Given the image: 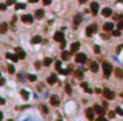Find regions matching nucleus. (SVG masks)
<instances>
[{
	"label": "nucleus",
	"mask_w": 123,
	"mask_h": 121,
	"mask_svg": "<svg viewBox=\"0 0 123 121\" xmlns=\"http://www.w3.org/2000/svg\"><path fill=\"white\" fill-rule=\"evenodd\" d=\"M102 69H103V73H105V77H106V79L109 77L110 74H111V72H113V67H111V64L107 63V61H103Z\"/></svg>",
	"instance_id": "f257e3e1"
},
{
	"label": "nucleus",
	"mask_w": 123,
	"mask_h": 121,
	"mask_svg": "<svg viewBox=\"0 0 123 121\" xmlns=\"http://www.w3.org/2000/svg\"><path fill=\"white\" fill-rule=\"evenodd\" d=\"M102 93H103V97L106 98V100H113V98L115 97V93H114L111 89H109V88H105L102 91Z\"/></svg>",
	"instance_id": "f03ea898"
},
{
	"label": "nucleus",
	"mask_w": 123,
	"mask_h": 121,
	"mask_svg": "<svg viewBox=\"0 0 123 121\" xmlns=\"http://www.w3.org/2000/svg\"><path fill=\"white\" fill-rule=\"evenodd\" d=\"M97 32V24H90L89 27L86 28V35L87 36H91Z\"/></svg>",
	"instance_id": "7ed1b4c3"
},
{
	"label": "nucleus",
	"mask_w": 123,
	"mask_h": 121,
	"mask_svg": "<svg viewBox=\"0 0 123 121\" xmlns=\"http://www.w3.org/2000/svg\"><path fill=\"white\" fill-rule=\"evenodd\" d=\"M86 61V55L85 53H77L76 55V63H81V64H83Z\"/></svg>",
	"instance_id": "20e7f679"
},
{
	"label": "nucleus",
	"mask_w": 123,
	"mask_h": 121,
	"mask_svg": "<svg viewBox=\"0 0 123 121\" xmlns=\"http://www.w3.org/2000/svg\"><path fill=\"white\" fill-rule=\"evenodd\" d=\"M50 104L53 105V107H58V105H60V98H58V96L53 94V96L50 97Z\"/></svg>",
	"instance_id": "39448f33"
},
{
	"label": "nucleus",
	"mask_w": 123,
	"mask_h": 121,
	"mask_svg": "<svg viewBox=\"0 0 123 121\" xmlns=\"http://www.w3.org/2000/svg\"><path fill=\"white\" fill-rule=\"evenodd\" d=\"M21 20H23V23L30 24L33 21V16H30V15H23V16H21Z\"/></svg>",
	"instance_id": "423d86ee"
},
{
	"label": "nucleus",
	"mask_w": 123,
	"mask_h": 121,
	"mask_svg": "<svg viewBox=\"0 0 123 121\" xmlns=\"http://www.w3.org/2000/svg\"><path fill=\"white\" fill-rule=\"evenodd\" d=\"M93 109H94V112H97V113L99 114V116H103V114L106 113V112H105V109H103V108L101 107V105H98V104H97V105H94V108H93Z\"/></svg>",
	"instance_id": "0eeeda50"
},
{
	"label": "nucleus",
	"mask_w": 123,
	"mask_h": 121,
	"mask_svg": "<svg viewBox=\"0 0 123 121\" xmlns=\"http://www.w3.org/2000/svg\"><path fill=\"white\" fill-rule=\"evenodd\" d=\"M113 15V9L111 8H103L102 9V16L103 17H110Z\"/></svg>",
	"instance_id": "6e6552de"
},
{
	"label": "nucleus",
	"mask_w": 123,
	"mask_h": 121,
	"mask_svg": "<svg viewBox=\"0 0 123 121\" xmlns=\"http://www.w3.org/2000/svg\"><path fill=\"white\" fill-rule=\"evenodd\" d=\"M15 52H16L19 59H25V52H24L21 48H15Z\"/></svg>",
	"instance_id": "1a4fd4ad"
},
{
	"label": "nucleus",
	"mask_w": 123,
	"mask_h": 121,
	"mask_svg": "<svg viewBox=\"0 0 123 121\" xmlns=\"http://www.w3.org/2000/svg\"><path fill=\"white\" fill-rule=\"evenodd\" d=\"M103 31H106V32H113L114 31V24L113 23H106L103 25Z\"/></svg>",
	"instance_id": "9d476101"
},
{
	"label": "nucleus",
	"mask_w": 123,
	"mask_h": 121,
	"mask_svg": "<svg viewBox=\"0 0 123 121\" xmlns=\"http://www.w3.org/2000/svg\"><path fill=\"white\" fill-rule=\"evenodd\" d=\"M86 117L87 120H94V109H91V108H89V109H86Z\"/></svg>",
	"instance_id": "9b49d317"
},
{
	"label": "nucleus",
	"mask_w": 123,
	"mask_h": 121,
	"mask_svg": "<svg viewBox=\"0 0 123 121\" xmlns=\"http://www.w3.org/2000/svg\"><path fill=\"white\" fill-rule=\"evenodd\" d=\"M90 9H91L93 15H97V14H98V9H99V5H98V3H91V5H90Z\"/></svg>",
	"instance_id": "f8f14e48"
},
{
	"label": "nucleus",
	"mask_w": 123,
	"mask_h": 121,
	"mask_svg": "<svg viewBox=\"0 0 123 121\" xmlns=\"http://www.w3.org/2000/svg\"><path fill=\"white\" fill-rule=\"evenodd\" d=\"M98 69H99L98 64H97L95 61H91V63H90V71L94 72V73H97V72H98Z\"/></svg>",
	"instance_id": "ddd939ff"
},
{
	"label": "nucleus",
	"mask_w": 123,
	"mask_h": 121,
	"mask_svg": "<svg viewBox=\"0 0 123 121\" xmlns=\"http://www.w3.org/2000/svg\"><path fill=\"white\" fill-rule=\"evenodd\" d=\"M78 48H80V43H78V41H76V43H73L72 45H70V52H72V53H74V52H77V51H78Z\"/></svg>",
	"instance_id": "4468645a"
},
{
	"label": "nucleus",
	"mask_w": 123,
	"mask_h": 121,
	"mask_svg": "<svg viewBox=\"0 0 123 121\" xmlns=\"http://www.w3.org/2000/svg\"><path fill=\"white\" fill-rule=\"evenodd\" d=\"M54 40L56 41H64V33L62 32H56V33H54Z\"/></svg>",
	"instance_id": "2eb2a0df"
},
{
	"label": "nucleus",
	"mask_w": 123,
	"mask_h": 121,
	"mask_svg": "<svg viewBox=\"0 0 123 121\" xmlns=\"http://www.w3.org/2000/svg\"><path fill=\"white\" fill-rule=\"evenodd\" d=\"M8 31V24L7 23H1L0 24V33H5Z\"/></svg>",
	"instance_id": "dca6fc26"
},
{
	"label": "nucleus",
	"mask_w": 123,
	"mask_h": 121,
	"mask_svg": "<svg viewBox=\"0 0 123 121\" xmlns=\"http://www.w3.org/2000/svg\"><path fill=\"white\" fill-rule=\"evenodd\" d=\"M57 83V77H56V74H52V76H49L48 77V84H56Z\"/></svg>",
	"instance_id": "f3484780"
},
{
	"label": "nucleus",
	"mask_w": 123,
	"mask_h": 121,
	"mask_svg": "<svg viewBox=\"0 0 123 121\" xmlns=\"http://www.w3.org/2000/svg\"><path fill=\"white\" fill-rule=\"evenodd\" d=\"M114 73H115V76L118 79H123V69H119V68H116L115 71H114Z\"/></svg>",
	"instance_id": "a211bd4d"
},
{
	"label": "nucleus",
	"mask_w": 123,
	"mask_h": 121,
	"mask_svg": "<svg viewBox=\"0 0 123 121\" xmlns=\"http://www.w3.org/2000/svg\"><path fill=\"white\" fill-rule=\"evenodd\" d=\"M7 56V59H9V60H12V61H17V60H20L19 57H17V55H12V53H7L5 55Z\"/></svg>",
	"instance_id": "6ab92c4d"
},
{
	"label": "nucleus",
	"mask_w": 123,
	"mask_h": 121,
	"mask_svg": "<svg viewBox=\"0 0 123 121\" xmlns=\"http://www.w3.org/2000/svg\"><path fill=\"white\" fill-rule=\"evenodd\" d=\"M82 21V17L80 16V15H76V17H74V28H77V25Z\"/></svg>",
	"instance_id": "aec40b11"
},
{
	"label": "nucleus",
	"mask_w": 123,
	"mask_h": 121,
	"mask_svg": "<svg viewBox=\"0 0 123 121\" xmlns=\"http://www.w3.org/2000/svg\"><path fill=\"white\" fill-rule=\"evenodd\" d=\"M41 40H42L41 36H34L33 39L30 40V43H32V44H38V43H41Z\"/></svg>",
	"instance_id": "412c9836"
},
{
	"label": "nucleus",
	"mask_w": 123,
	"mask_h": 121,
	"mask_svg": "<svg viewBox=\"0 0 123 121\" xmlns=\"http://www.w3.org/2000/svg\"><path fill=\"white\" fill-rule=\"evenodd\" d=\"M70 55H72V52H66V51H64V52H62V56H61V57H62L64 60H69V59H70Z\"/></svg>",
	"instance_id": "4be33fe9"
},
{
	"label": "nucleus",
	"mask_w": 123,
	"mask_h": 121,
	"mask_svg": "<svg viewBox=\"0 0 123 121\" xmlns=\"http://www.w3.org/2000/svg\"><path fill=\"white\" fill-rule=\"evenodd\" d=\"M42 64L45 65V67H49V65L52 64V59H50V57H45L44 61H42Z\"/></svg>",
	"instance_id": "5701e85b"
},
{
	"label": "nucleus",
	"mask_w": 123,
	"mask_h": 121,
	"mask_svg": "<svg viewBox=\"0 0 123 121\" xmlns=\"http://www.w3.org/2000/svg\"><path fill=\"white\" fill-rule=\"evenodd\" d=\"M34 15H36L37 19H42V17H44V11L42 9H37Z\"/></svg>",
	"instance_id": "b1692460"
},
{
	"label": "nucleus",
	"mask_w": 123,
	"mask_h": 121,
	"mask_svg": "<svg viewBox=\"0 0 123 121\" xmlns=\"http://www.w3.org/2000/svg\"><path fill=\"white\" fill-rule=\"evenodd\" d=\"M20 94L23 96L24 100H28V98H29V93H28L27 91H21V92H20Z\"/></svg>",
	"instance_id": "393cba45"
},
{
	"label": "nucleus",
	"mask_w": 123,
	"mask_h": 121,
	"mask_svg": "<svg viewBox=\"0 0 123 121\" xmlns=\"http://www.w3.org/2000/svg\"><path fill=\"white\" fill-rule=\"evenodd\" d=\"M74 74H76L77 79H82V77H83V73H82L81 71H76V72H74Z\"/></svg>",
	"instance_id": "a878e982"
},
{
	"label": "nucleus",
	"mask_w": 123,
	"mask_h": 121,
	"mask_svg": "<svg viewBox=\"0 0 123 121\" xmlns=\"http://www.w3.org/2000/svg\"><path fill=\"white\" fill-rule=\"evenodd\" d=\"M65 91H66L68 94H72V87H70L69 84H66V85H65Z\"/></svg>",
	"instance_id": "bb28decb"
},
{
	"label": "nucleus",
	"mask_w": 123,
	"mask_h": 121,
	"mask_svg": "<svg viewBox=\"0 0 123 121\" xmlns=\"http://www.w3.org/2000/svg\"><path fill=\"white\" fill-rule=\"evenodd\" d=\"M25 8V4H23V3H17L16 4V9H24Z\"/></svg>",
	"instance_id": "cd10ccee"
},
{
	"label": "nucleus",
	"mask_w": 123,
	"mask_h": 121,
	"mask_svg": "<svg viewBox=\"0 0 123 121\" xmlns=\"http://www.w3.org/2000/svg\"><path fill=\"white\" fill-rule=\"evenodd\" d=\"M28 80L29 81H36V76H34V74H28Z\"/></svg>",
	"instance_id": "c85d7f7f"
},
{
	"label": "nucleus",
	"mask_w": 123,
	"mask_h": 121,
	"mask_svg": "<svg viewBox=\"0 0 123 121\" xmlns=\"http://www.w3.org/2000/svg\"><path fill=\"white\" fill-rule=\"evenodd\" d=\"M8 72H9V73H15V68H13V65H8Z\"/></svg>",
	"instance_id": "c756f323"
},
{
	"label": "nucleus",
	"mask_w": 123,
	"mask_h": 121,
	"mask_svg": "<svg viewBox=\"0 0 123 121\" xmlns=\"http://www.w3.org/2000/svg\"><path fill=\"white\" fill-rule=\"evenodd\" d=\"M113 35H114V36H119V35H120V29H114Z\"/></svg>",
	"instance_id": "7c9ffc66"
},
{
	"label": "nucleus",
	"mask_w": 123,
	"mask_h": 121,
	"mask_svg": "<svg viewBox=\"0 0 123 121\" xmlns=\"http://www.w3.org/2000/svg\"><path fill=\"white\" fill-rule=\"evenodd\" d=\"M56 69H57L58 72L61 71V63H60V61H57V63H56Z\"/></svg>",
	"instance_id": "2f4dec72"
},
{
	"label": "nucleus",
	"mask_w": 123,
	"mask_h": 121,
	"mask_svg": "<svg viewBox=\"0 0 123 121\" xmlns=\"http://www.w3.org/2000/svg\"><path fill=\"white\" fill-rule=\"evenodd\" d=\"M94 52H95V53H99V52H101V48L98 47V45H94Z\"/></svg>",
	"instance_id": "473e14b6"
},
{
	"label": "nucleus",
	"mask_w": 123,
	"mask_h": 121,
	"mask_svg": "<svg viewBox=\"0 0 123 121\" xmlns=\"http://www.w3.org/2000/svg\"><path fill=\"white\" fill-rule=\"evenodd\" d=\"M116 113L120 114V116H123V109L122 108H116Z\"/></svg>",
	"instance_id": "72a5a7b5"
},
{
	"label": "nucleus",
	"mask_w": 123,
	"mask_h": 121,
	"mask_svg": "<svg viewBox=\"0 0 123 121\" xmlns=\"http://www.w3.org/2000/svg\"><path fill=\"white\" fill-rule=\"evenodd\" d=\"M118 29H123V20H120L118 23Z\"/></svg>",
	"instance_id": "f704fd0d"
},
{
	"label": "nucleus",
	"mask_w": 123,
	"mask_h": 121,
	"mask_svg": "<svg viewBox=\"0 0 123 121\" xmlns=\"http://www.w3.org/2000/svg\"><path fill=\"white\" fill-rule=\"evenodd\" d=\"M7 8V4H0V11H4Z\"/></svg>",
	"instance_id": "c9c22d12"
},
{
	"label": "nucleus",
	"mask_w": 123,
	"mask_h": 121,
	"mask_svg": "<svg viewBox=\"0 0 123 121\" xmlns=\"http://www.w3.org/2000/svg\"><path fill=\"white\" fill-rule=\"evenodd\" d=\"M42 3L45 4V5H49V4L52 3V0H42Z\"/></svg>",
	"instance_id": "e433bc0d"
},
{
	"label": "nucleus",
	"mask_w": 123,
	"mask_h": 121,
	"mask_svg": "<svg viewBox=\"0 0 123 121\" xmlns=\"http://www.w3.org/2000/svg\"><path fill=\"white\" fill-rule=\"evenodd\" d=\"M109 117L110 118H114V117H115V112H110V113H109Z\"/></svg>",
	"instance_id": "4c0bfd02"
},
{
	"label": "nucleus",
	"mask_w": 123,
	"mask_h": 121,
	"mask_svg": "<svg viewBox=\"0 0 123 121\" xmlns=\"http://www.w3.org/2000/svg\"><path fill=\"white\" fill-rule=\"evenodd\" d=\"M34 65H36V68L38 69V68L41 67V63H40V61H36V64H34Z\"/></svg>",
	"instance_id": "58836bf2"
},
{
	"label": "nucleus",
	"mask_w": 123,
	"mask_h": 121,
	"mask_svg": "<svg viewBox=\"0 0 123 121\" xmlns=\"http://www.w3.org/2000/svg\"><path fill=\"white\" fill-rule=\"evenodd\" d=\"M41 108H42V112H44V113H48V109H47V107H45V105H42Z\"/></svg>",
	"instance_id": "ea45409f"
},
{
	"label": "nucleus",
	"mask_w": 123,
	"mask_h": 121,
	"mask_svg": "<svg viewBox=\"0 0 123 121\" xmlns=\"http://www.w3.org/2000/svg\"><path fill=\"white\" fill-rule=\"evenodd\" d=\"M11 4H13V0H7V7L11 5Z\"/></svg>",
	"instance_id": "a19ab883"
},
{
	"label": "nucleus",
	"mask_w": 123,
	"mask_h": 121,
	"mask_svg": "<svg viewBox=\"0 0 123 121\" xmlns=\"http://www.w3.org/2000/svg\"><path fill=\"white\" fill-rule=\"evenodd\" d=\"M97 121H109V120H106V118H103L102 116H101V117L98 118V120H97Z\"/></svg>",
	"instance_id": "79ce46f5"
},
{
	"label": "nucleus",
	"mask_w": 123,
	"mask_h": 121,
	"mask_svg": "<svg viewBox=\"0 0 123 121\" xmlns=\"http://www.w3.org/2000/svg\"><path fill=\"white\" fill-rule=\"evenodd\" d=\"M123 48V45H119V47H118V49H116V52H120V49H122Z\"/></svg>",
	"instance_id": "37998d69"
},
{
	"label": "nucleus",
	"mask_w": 123,
	"mask_h": 121,
	"mask_svg": "<svg viewBox=\"0 0 123 121\" xmlns=\"http://www.w3.org/2000/svg\"><path fill=\"white\" fill-rule=\"evenodd\" d=\"M81 85H82V87L85 88V89H86V88H87V84H86V83H82V84H81Z\"/></svg>",
	"instance_id": "c03bdc74"
},
{
	"label": "nucleus",
	"mask_w": 123,
	"mask_h": 121,
	"mask_svg": "<svg viewBox=\"0 0 123 121\" xmlns=\"http://www.w3.org/2000/svg\"><path fill=\"white\" fill-rule=\"evenodd\" d=\"M4 102H5V101H4V98L0 97V104H4Z\"/></svg>",
	"instance_id": "a18cd8bd"
},
{
	"label": "nucleus",
	"mask_w": 123,
	"mask_h": 121,
	"mask_svg": "<svg viewBox=\"0 0 123 121\" xmlns=\"http://www.w3.org/2000/svg\"><path fill=\"white\" fill-rule=\"evenodd\" d=\"M4 84V79H0V85H3Z\"/></svg>",
	"instance_id": "49530a36"
},
{
	"label": "nucleus",
	"mask_w": 123,
	"mask_h": 121,
	"mask_svg": "<svg viewBox=\"0 0 123 121\" xmlns=\"http://www.w3.org/2000/svg\"><path fill=\"white\" fill-rule=\"evenodd\" d=\"M38 0H29V3H37Z\"/></svg>",
	"instance_id": "de8ad7c7"
},
{
	"label": "nucleus",
	"mask_w": 123,
	"mask_h": 121,
	"mask_svg": "<svg viewBox=\"0 0 123 121\" xmlns=\"http://www.w3.org/2000/svg\"><path fill=\"white\" fill-rule=\"evenodd\" d=\"M3 120V113H1V112H0V121Z\"/></svg>",
	"instance_id": "09e8293b"
},
{
	"label": "nucleus",
	"mask_w": 123,
	"mask_h": 121,
	"mask_svg": "<svg viewBox=\"0 0 123 121\" xmlns=\"http://www.w3.org/2000/svg\"><path fill=\"white\" fill-rule=\"evenodd\" d=\"M78 1H80V3H86L87 0H78Z\"/></svg>",
	"instance_id": "8fccbe9b"
},
{
	"label": "nucleus",
	"mask_w": 123,
	"mask_h": 121,
	"mask_svg": "<svg viewBox=\"0 0 123 121\" xmlns=\"http://www.w3.org/2000/svg\"><path fill=\"white\" fill-rule=\"evenodd\" d=\"M58 121H62V120H58Z\"/></svg>",
	"instance_id": "3c124183"
},
{
	"label": "nucleus",
	"mask_w": 123,
	"mask_h": 121,
	"mask_svg": "<svg viewBox=\"0 0 123 121\" xmlns=\"http://www.w3.org/2000/svg\"><path fill=\"white\" fill-rule=\"evenodd\" d=\"M9 121H12V120H9Z\"/></svg>",
	"instance_id": "603ef678"
},
{
	"label": "nucleus",
	"mask_w": 123,
	"mask_h": 121,
	"mask_svg": "<svg viewBox=\"0 0 123 121\" xmlns=\"http://www.w3.org/2000/svg\"><path fill=\"white\" fill-rule=\"evenodd\" d=\"M0 79H1V77H0Z\"/></svg>",
	"instance_id": "864d4df0"
}]
</instances>
